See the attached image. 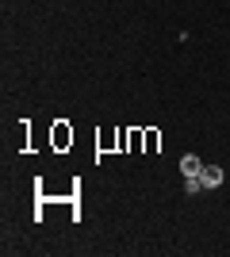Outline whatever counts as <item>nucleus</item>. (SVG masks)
<instances>
[{
  "mask_svg": "<svg viewBox=\"0 0 230 257\" xmlns=\"http://www.w3.org/2000/svg\"><path fill=\"white\" fill-rule=\"evenodd\" d=\"M184 192H188V196L203 192V181H199V177H184Z\"/></svg>",
  "mask_w": 230,
  "mask_h": 257,
  "instance_id": "7ed1b4c3",
  "label": "nucleus"
},
{
  "mask_svg": "<svg viewBox=\"0 0 230 257\" xmlns=\"http://www.w3.org/2000/svg\"><path fill=\"white\" fill-rule=\"evenodd\" d=\"M199 169H203V161H199L196 154H184V158H180V173H184V177H199Z\"/></svg>",
  "mask_w": 230,
  "mask_h": 257,
  "instance_id": "f03ea898",
  "label": "nucleus"
},
{
  "mask_svg": "<svg viewBox=\"0 0 230 257\" xmlns=\"http://www.w3.org/2000/svg\"><path fill=\"white\" fill-rule=\"evenodd\" d=\"M199 181H203V188H219L222 184V165H203V169H199Z\"/></svg>",
  "mask_w": 230,
  "mask_h": 257,
  "instance_id": "f257e3e1",
  "label": "nucleus"
},
{
  "mask_svg": "<svg viewBox=\"0 0 230 257\" xmlns=\"http://www.w3.org/2000/svg\"><path fill=\"white\" fill-rule=\"evenodd\" d=\"M69 139H73V135H66V127H58V131H54V142H58V146H66Z\"/></svg>",
  "mask_w": 230,
  "mask_h": 257,
  "instance_id": "20e7f679",
  "label": "nucleus"
}]
</instances>
